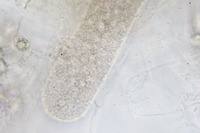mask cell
I'll list each match as a JSON object with an SVG mask.
<instances>
[{
    "mask_svg": "<svg viewBox=\"0 0 200 133\" xmlns=\"http://www.w3.org/2000/svg\"><path fill=\"white\" fill-rule=\"evenodd\" d=\"M14 47L20 51L27 52L30 49V44L29 41L22 36H16L13 38Z\"/></svg>",
    "mask_w": 200,
    "mask_h": 133,
    "instance_id": "6da1fadb",
    "label": "cell"
},
{
    "mask_svg": "<svg viewBox=\"0 0 200 133\" xmlns=\"http://www.w3.org/2000/svg\"><path fill=\"white\" fill-rule=\"evenodd\" d=\"M5 53L4 50L2 46L0 45V60H2L4 58Z\"/></svg>",
    "mask_w": 200,
    "mask_h": 133,
    "instance_id": "7a4b0ae2",
    "label": "cell"
}]
</instances>
